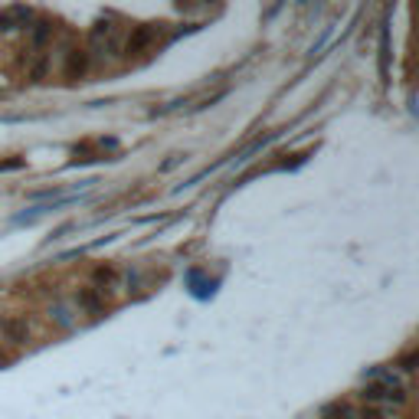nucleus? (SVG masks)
<instances>
[{
  "mask_svg": "<svg viewBox=\"0 0 419 419\" xmlns=\"http://www.w3.org/2000/svg\"><path fill=\"white\" fill-rule=\"evenodd\" d=\"M380 75H383V82H390V33H387V27L380 33Z\"/></svg>",
  "mask_w": 419,
  "mask_h": 419,
  "instance_id": "obj_8",
  "label": "nucleus"
},
{
  "mask_svg": "<svg viewBox=\"0 0 419 419\" xmlns=\"http://www.w3.org/2000/svg\"><path fill=\"white\" fill-rule=\"evenodd\" d=\"M0 341L7 347H27L33 341V321L27 314H7V318H0Z\"/></svg>",
  "mask_w": 419,
  "mask_h": 419,
  "instance_id": "obj_1",
  "label": "nucleus"
},
{
  "mask_svg": "<svg viewBox=\"0 0 419 419\" xmlns=\"http://www.w3.org/2000/svg\"><path fill=\"white\" fill-rule=\"evenodd\" d=\"M387 393H390L387 383H367V387L360 390V396H364V400H370V403H377V400H383Z\"/></svg>",
  "mask_w": 419,
  "mask_h": 419,
  "instance_id": "obj_9",
  "label": "nucleus"
},
{
  "mask_svg": "<svg viewBox=\"0 0 419 419\" xmlns=\"http://www.w3.org/2000/svg\"><path fill=\"white\" fill-rule=\"evenodd\" d=\"M180 161H183V154H170V157H167L164 164H161V170H170V167H177Z\"/></svg>",
  "mask_w": 419,
  "mask_h": 419,
  "instance_id": "obj_12",
  "label": "nucleus"
},
{
  "mask_svg": "<svg viewBox=\"0 0 419 419\" xmlns=\"http://www.w3.org/2000/svg\"><path fill=\"white\" fill-rule=\"evenodd\" d=\"M14 167H20V161H14V157H10V161H3V164H0V170H14Z\"/></svg>",
  "mask_w": 419,
  "mask_h": 419,
  "instance_id": "obj_14",
  "label": "nucleus"
},
{
  "mask_svg": "<svg viewBox=\"0 0 419 419\" xmlns=\"http://www.w3.org/2000/svg\"><path fill=\"white\" fill-rule=\"evenodd\" d=\"M89 66H92L89 49H66V56H62V79L66 82H79L82 75L89 73Z\"/></svg>",
  "mask_w": 419,
  "mask_h": 419,
  "instance_id": "obj_2",
  "label": "nucleus"
},
{
  "mask_svg": "<svg viewBox=\"0 0 419 419\" xmlns=\"http://www.w3.org/2000/svg\"><path fill=\"white\" fill-rule=\"evenodd\" d=\"M154 40H157V27H151V23L131 27V33H128V43H125V53H144Z\"/></svg>",
  "mask_w": 419,
  "mask_h": 419,
  "instance_id": "obj_3",
  "label": "nucleus"
},
{
  "mask_svg": "<svg viewBox=\"0 0 419 419\" xmlns=\"http://www.w3.org/2000/svg\"><path fill=\"white\" fill-rule=\"evenodd\" d=\"M49 318H53V325H60V328H69L75 321V308L69 301H56L53 308H49Z\"/></svg>",
  "mask_w": 419,
  "mask_h": 419,
  "instance_id": "obj_7",
  "label": "nucleus"
},
{
  "mask_svg": "<svg viewBox=\"0 0 419 419\" xmlns=\"http://www.w3.org/2000/svg\"><path fill=\"white\" fill-rule=\"evenodd\" d=\"M30 16L33 14L27 10V7H7V10H0V33L14 30V27H20V23H27Z\"/></svg>",
  "mask_w": 419,
  "mask_h": 419,
  "instance_id": "obj_5",
  "label": "nucleus"
},
{
  "mask_svg": "<svg viewBox=\"0 0 419 419\" xmlns=\"http://www.w3.org/2000/svg\"><path fill=\"white\" fill-rule=\"evenodd\" d=\"M53 66H56V60H53V53L46 49V53H36V60L30 62V69H27V73H30L33 82H46V79L53 75Z\"/></svg>",
  "mask_w": 419,
  "mask_h": 419,
  "instance_id": "obj_4",
  "label": "nucleus"
},
{
  "mask_svg": "<svg viewBox=\"0 0 419 419\" xmlns=\"http://www.w3.org/2000/svg\"><path fill=\"white\" fill-rule=\"evenodd\" d=\"M49 36H53V27H49V23H40V27L33 30V46H46Z\"/></svg>",
  "mask_w": 419,
  "mask_h": 419,
  "instance_id": "obj_10",
  "label": "nucleus"
},
{
  "mask_svg": "<svg viewBox=\"0 0 419 419\" xmlns=\"http://www.w3.org/2000/svg\"><path fill=\"white\" fill-rule=\"evenodd\" d=\"M396 367H400V370H416V367H419V351H409V354H403Z\"/></svg>",
  "mask_w": 419,
  "mask_h": 419,
  "instance_id": "obj_11",
  "label": "nucleus"
},
{
  "mask_svg": "<svg viewBox=\"0 0 419 419\" xmlns=\"http://www.w3.org/2000/svg\"><path fill=\"white\" fill-rule=\"evenodd\" d=\"M79 308H86L89 314H99L105 308V295L95 292V288H82L79 292Z\"/></svg>",
  "mask_w": 419,
  "mask_h": 419,
  "instance_id": "obj_6",
  "label": "nucleus"
},
{
  "mask_svg": "<svg viewBox=\"0 0 419 419\" xmlns=\"http://www.w3.org/2000/svg\"><path fill=\"white\" fill-rule=\"evenodd\" d=\"M360 419H383V416H380L377 409H364V413H360Z\"/></svg>",
  "mask_w": 419,
  "mask_h": 419,
  "instance_id": "obj_13",
  "label": "nucleus"
},
{
  "mask_svg": "<svg viewBox=\"0 0 419 419\" xmlns=\"http://www.w3.org/2000/svg\"><path fill=\"white\" fill-rule=\"evenodd\" d=\"M7 360H10V354H7L3 347H0V364H7Z\"/></svg>",
  "mask_w": 419,
  "mask_h": 419,
  "instance_id": "obj_15",
  "label": "nucleus"
}]
</instances>
